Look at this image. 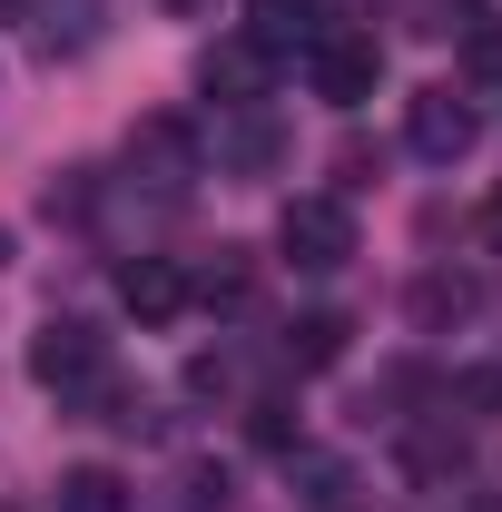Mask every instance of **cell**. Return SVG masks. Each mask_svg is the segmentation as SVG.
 <instances>
[{
    "label": "cell",
    "mask_w": 502,
    "mask_h": 512,
    "mask_svg": "<svg viewBox=\"0 0 502 512\" xmlns=\"http://www.w3.org/2000/svg\"><path fill=\"white\" fill-rule=\"evenodd\" d=\"M276 256H286L296 276H335V266L355 256V207H345V197H286V207H276Z\"/></svg>",
    "instance_id": "cell-2"
},
{
    "label": "cell",
    "mask_w": 502,
    "mask_h": 512,
    "mask_svg": "<svg viewBox=\"0 0 502 512\" xmlns=\"http://www.w3.org/2000/svg\"><path fill=\"white\" fill-rule=\"evenodd\" d=\"M296 483H306L315 512H345V503H355V473H345L335 453H296Z\"/></svg>",
    "instance_id": "cell-14"
},
{
    "label": "cell",
    "mask_w": 502,
    "mask_h": 512,
    "mask_svg": "<svg viewBox=\"0 0 502 512\" xmlns=\"http://www.w3.org/2000/svg\"><path fill=\"white\" fill-rule=\"evenodd\" d=\"M30 384L60 404V414H99V424H128V384H119V355L89 316H50L30 335Z\"/></svg>",
    "instance_id": "cell-1"
},
{
    "label": "cell",
    "mask_w": 502,
    "mask_h": 512,
    "mask_svg": "<svg viewBox=\"0 0 502 512\" xmlns=\"http://www.w3.org/2000/svg\"><path fill=\"white\" fill-rule=\"evenodd\" d=\"M188 296H197V306H247V296H256V266H247L237 247H217V266L197 276Z\"/></svg>",
    "instance_id": "cell-13"
},
{
    "label": "cell",
    "mask_w": 502,
    "mask_h": 512,
    "mask_svg": "<svg viewBox=\"0 0 502 512\" xmlns=\"http://www.w3.org/2000/svg\"><path fill=\"white\" fill-rule=\"evenodd\" d=\"M119 306L138 325H168V316H188V276H178L168 256H128L119 266Z\"/></svg>",
    "instance_id": "cell-8"
},
{
    "label": "cell",
    "mask_w": 502,
    "mask_h": 512,
    "mask_svg": "<svg viewBox=\"0 0 502 512\" xmlns=\"http://www.w3.org/2000/svg\"><path fill=\"white\" fill-rule=\"evenodd\" d=\"M473 69H483V79H502V30H473Z\"/></svg>",
    "instance_id": "cell-19"
},
{
    "label": "cell",
    "mask_w": 502,
    "mask_h": 512,
    "mask_svg": "<svg viewBox=\"0 0 502 512\" xmlns=\"http://www.w3.org/2000/svg\"><path fill=\"white\" fill-rule=\"evenodd\" d=\"M266 79H276V60L256 50L247 30H217V40L197 50V89H207L217 109H266Z\"/></svg>",
    "instance_id": "cell-6"
},
{
    "label": "cell",
    "mask_w": 502,
    "mask_h": 512,
    "mask_svg": "<svg viewBox=\"0 0 502 512\" xmlns=\"http://www.w3.org/2000/svg\"><path fill=\"white\" fill-rule=\"evenodd\" d=\"M227 138H217V158H227V168H247V178H266V168H276V158H286V138H276V119H266V109H227Z\"/></svg>",
    "instance_id": "cell-10"
},
{
    "label": "cell",
    "mask_w": 502,
    "mask_h": 512,
    "mask_svg": "<svg viewBox=\"0 0 502 512\" xmlns=\"http://www.w3.org/2000/svg\"><path fill=\"white\" fill-rule=\"evenodd\" d=\"M188 512H227V473L197 463V473H188Z\"/></svg>",
    "instance_id": "cell-18"
},
{
    "label": "cell",
    "mask_w": 502,
    "mask_h": 512,
    "mask_svg": "<svg viewBox=\"0 0 502 512\" xmlns=\"http://www.w3.org/2000/svg\"><path fill=\"white\" fill-rule=\"evenodd\" d=\"M0 266H10V227H0Z\"/></svg>",
    "instance_id": "cell-22"
},
{
    "label": "cell",
    "mask_w": 502,
    "mask_h": 512,
    "mask_svg": "<svg viewBox=\"0 0 502 512\" xmlns=\"http://www.w3.org/2000/svg\"><path fill=\"white\" fill-rule=\"evenodd\" d=\"M473 512H502V493H483V503H473Z\"/></svg>",
    "instance_id": "cell-21"
},
{
    "label": "cell",
    "mask_w": 502,
    "mask_h": 512,
    "mask_svg": "<svg viewBox=\"0 0 502 512\" xmlns=\"http://www.w3.org/2000/svg\"><path fill=\"white\" fill-rule=\"evenodd\" d=\"M197 168H207V148H197V128L178 109H148V119L128 128V178H148L158 197H178Z\"/></svg>",
    "instance_id": "cell-5"
},
{
    "label": "cell",
    "mask_w": 502,
    "mask_h": 512,
    "mask_svg": "<svg viewBox=\"0 0 502 512\" xmlns=\"http://www.w3.org/2000/svg\"><path fill=\"white\" fill-rule=\"evenodd\" d=\"M60 512H128V483L109 463H69L60 473Z\"/></svg>",
    "instance_id": "cell-12"
},
{
    "label": "cell",
    "mask_w": 502,
    "mask_h": 512,
    "mask_svg": "<svg viewBox=\"0 0 502 512\" xmlns=\"http://www.w3.org/2000/svg\"><path fill=\"white\" fill-rule=\"evenodd\" d=\"M237 384H247V365H237L227 345H217V355H197V365H188V394H237Z\"/></svg>",
    "instance_id": "cell-16"
},
{
    "label": "cell",
    "mask_w": 502,
    "mask_h": 512,
    "mask_svg": "<svg viewBox=\"0 0 502 512\" xmlns=\"http://www.w3.org/2000/svg\"><path fill=\"white\" fill-rule=\"evenodd\" d=\"M315 30H325V20H315V0H256V20H247V40L266 50V60H286V50L306 60Z\"/></svg>",
    "instance_id": "cell-9"
},
{
    "label": "cell",
    "mask_w": 502,
    "mask_h": 512,
    "mask_svg": "<svg viewBox=\"0 0 502 512\" xmlns=\"http://www.w3.org/2000/svg\"><path fill=\"white\" fill-rule=\"evenodd\" d=\"M453 404H463V414H502V365H473V375H453Z\"/></svg>",
    "instance_id": "cell-17"
},
{
    "label": "cell",
    "mask_w": 502,
    "mask_h": 512,
    "mask_svg": "<svg viewBox=\"0 0 502 512\" xmlns=\"http://www.w3.org/2000/svg\"><path fill=\"white\" fill-rule=\"evenodd\" d=\"M30 50L50 69L89 60V50H99V0H30Z\"/></svg>",
    "instance_id": "cell-7"
},
{
    "label": "cell",
    "mask_w": 502,
    "mask_h": 512,
    "mask_svg": "<svg viewBox=\"0 0 502 512\" xmlns=\"http://www.w3.org/2000/svg\"><path fill=\"white\" fill-rule=\"evenodd\" d=\"M473 138H483V109L463 99V89H414L404 99V148L424 158V168H453V158H473Z\"/></svg>",
    "instance_id": "cell-3"
},
{
    "label": "cell",
    "mask_w": 502,
    "mask_h": 512,
    "mask_svg": "<svg viewBox=\"0 0 502 512\" xmlns=\"http://www.w3.org/2000/svg\"><path fill=\"white\" fill-rule=\"evenodd\" d=\"M168 10H207V0H168Z\"/></svg>",
    "instance_id": "cell-23"
},
{
    "label": "cell",
    "mask_w": 502,
    "mask_h": 512,
    "mask_svg": "<svg viewBox=\"0 0 502 512\" xmlns=\"http://www.w3.org/2000/svg\"><path fill=\"white\" fill-rule=\"evenodd\" d=\"M345 335H355V325L335 316V306H315V316H296V325H286V365H306V375L345 365Z\"/></svg>",
    "instance_id": "cell-11"
},
{
    "label": "cell",
    "mask_w": 502,
    "mask_h": 512,
    "mask_svg": "<svg viewBox=\"0 0 502 512\" xmlns=\"http://www.w3.org/2000/svg\"><path fill=\"white\" fill-rule=\"evenodd\" d=\"M483 237H493V247H502V188H493V207H483Z\"/></svg>",
    "instance_id": "cell-20"
},
{
    "label": "cell",
    "mask_w": 502,
    "mask_h": 512,
    "mask_svg": "<svg viewBox=\"0 0 502 512\" xmlns=\"http://www.w3.org/2000/svg\"><path fill=\"white\" fill-rule=\"evenodd\" d=\"M473 306H483V286H473V276H424V286H414V316H424V325L473 316Z\"/></svg>",
    "instance_id": "cell-15"
},
{
    "label": "cell",
    "mask_w": 502,
    "mask_h": 512,
    "mask_svg": "<svg viewBox=\"0 0 502 512\" xmlns=\"http://www.w3.org/2000/svg\"><path fill=\"white\" fill-rule=\"evenodd\" d=\"M375 79H384V50L365 40V30H315L306 89L325 99V109H365V99H375Z\"/></svg>",
    "instance_id": "cell-4"
}]
</instances>
